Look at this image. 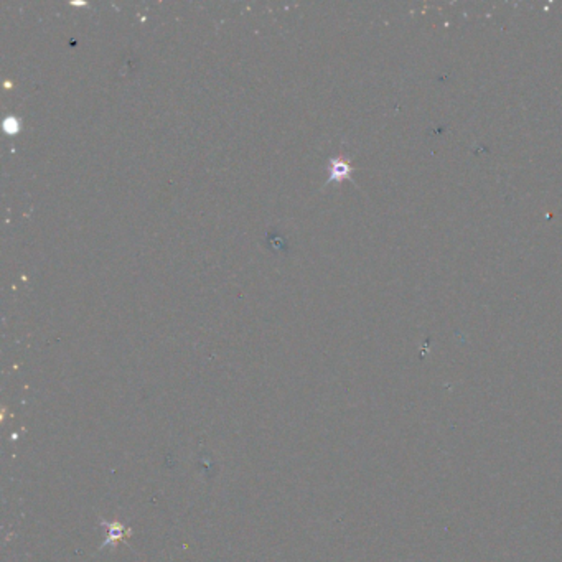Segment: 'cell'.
Returning <instances> with one entry per match:
<instances>
[{
    "label": "cell",
    "mask_w": 562,
    "mask_h": 562,
    "mask_svg": "<svg viewBox=\"0 0 562 562\" xmlns=\"http://www.w3.org/2000/svg\"><path fill=\"white\" fill-rule=\"evenodd\" d=\"M101 526L107 530V534L104 538V541L101 544V549H104L106 546H115L118 543H122L124 539L131 538L132 530L131 527H126L122 523L119 521H106L101 520Z\"/></svg>",
    "instance_id": "cell-1"
},
{
    "label": "cell",
    "mask_w": 562,
    "mask_h": 562,
    "mask_svg": "<svg viewBox=\"0 0 562 562\" xmlns=\"http://www.w3.org/2000/svg\"><path fill=\"white\" fill-rule=\"evenodd\" d=\"M3 129H6V132H8V134H15L19 131V121L15 118H7L3 121Z\"/></svg>",
    "instance_id": "cell-3"
},
{
    "label": "cell",
    "mask_w": 562,
    "mask_h": 562,
    "mask_svg": "<svg viewBox=\"0 0 562 562\" xmlns=\"http://www.w3.org/2000/svg\"><path fill=\"white\" fill-rule=\"evenodd\" d=\"M351 178V165L345 158L333 157L328 162V180L327 182H341Z\"/></svg>",
    "instance_id": "cell-2"
}]
</instances>
